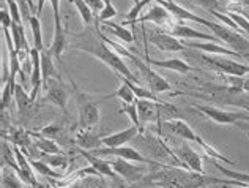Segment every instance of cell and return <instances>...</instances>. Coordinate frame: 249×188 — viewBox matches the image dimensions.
I'll list each match as a JSON object with an SVG mask.
<instances>
[{
	"mask_svg": "<svg viewBox=\"0 0 249 188\" xmlns=\"http://www.w3.org/2000/svg\"><path fill=\"white\" fill-rule=\"evenodd\" d=\"M74 38L76 41L70 43L71 49H77V51H84V53L91 54L96 57L98 60H101L104 65H107L109 68H112L120 77H124L134 84H141L137 81V77L131 73V70L128 68V65L123 62V57L115 53V51L106 44V41L103 40L100 35V29H98V24L95 30L93 29H87L84 30L82 34H70Z\"/></svg>",
	"mask_w": 249,
	"mask_h": 188,
	"instance_id": "obj_1",
	"label": "cell"
},
{
	"mask_svg": "<svg viewBox=\"0 0 249 188\" xmlns=\"http://www.w3.org/2000/svg\"><path fill=\"white\" fill-rule=\"evenodd\" d=\"M100 35L104 41H106V44H109L110 48H112L115 53H119L122 57H126V59H129L131 62H133L136 65V68L141 71V73L143 75V77H145V81L148 84V89L152 90L153 94H164V92H170L172 90V87H170V84L164 79L162 76H160V73H156L155 70H152V67H150L148 63H145L143 60L139 59V56L133 54L131 51L124 49L123 46H120L119 43H114L110 41L109 38L103 34V32H100Z\"/></svg>",
	"mask_w": 249,
	"mask_h": 188,
	"instance_id": "obj_2",
	"label": "cell"
},
{
	"mask_svg": "<svg viewBox=\"0 0 249 188\" xmlns=\"http://www.w3.org/2000/svg\"><path fill=\"white\" fill-rule=\"evenodd\" d=\"M164 128L170 130V132H172L174 134H177L181 139L189 141V142H196V144L200 146L202 150L207 153V157H210V160H219V161H222V163H226V165H235L233 160H229L221 152L216 150V149H213L212 146H208L207 142L202 139L200 136L186 124L185 120H180V119L169 120V122H166V124H164Z\"/></svg>",
	"mask_w": 249,
	"mask_h": 188,
	"instance_id": "obj_3",
	"label": "cell"
},
{
	"mask_svg": "<svg viewBox=\"0 0 249 188\" xmlns=\"http://www.w3.org/2000/svg\"><path fill=\"white\" fill-rule=\"evenodd\" d=\"M204 27L212 30L221 41H224L237 54L245 57V59H249V40L241 35L238 30H233L224 24H218L214 21H207V19L204 22Z\"/></svg>",
	"mask_w": 249,
	"mask_h": 188,
	"instance_id": "obj_4",
	"label": "cell"
},
{
	"mask_svg": "<svg viewBox=\"0 0 249 188\" xmlns=\"http://www.w3.org/2000/svg\"><path fill=\"white\" fill-rule=\"evenodd\" d=\"M90 153L96 155V157H115V158H123L128 161H134V163H141V165H153L158 168H167L169 165H162L160 161L150 160L147 157L137 150L134 147H128V146H122V147H98L93 150H89Z\"/></svg>",
	"mask_w": 249,
	"mask_h": 188,
	"instance_id": "obj_5",
	"label": "cell"
},
{
	"mask_svg": "<svg viewBox=\"0 0 249 188\" xmlns=\"http://www.w3.org/2000/svg\"><path fill=\"white\" fill-rule=\"evenodd\" d=\"M79 95V127L84 130H90L100 122V105L98 100H101V96L82 94L77 90Z\"/></svg>",
	"mask_w": 249,
	"mask_h": 188,
	"instance_id": "obj_6",
	"label": "cell"
},
{
	"mask_svg": "<svg viewBox=\"0 0 249 188\" xmlns=\"http://www.w3.org/2000/svg\"><path fill=\"white\" fill-rule=\"evenodd\" d=\"M196 111L202 113L210 120H213L214 124L219 125H237L238 122L249 120V113H235V111H224V109L214 108V106H207V105H200V106H194Z\"/></svg>",
	"mask_w": 249,
	"mask_h": 188,
	"instance_id": "obj_7",
	"label": "cell"
},
{
	"mask_svg": "<svg viewBox=\"0 0 249 188\" xmlns=\"http://www.w3.org/2000/svg\"><path fill=\"white\" fill-rule=\"evenodd\" d=\"M202 60L207 65H210L213 70L221 71L222 75H229L233 77H245L249 73V65H243L240 62H235L226 57H216V56H202Z\"/></svg>",
	"mask_w": 249,
	"mask_h": 188,
	"instance_id": "obj_8",
	"label": "cell"
},
{
	"mask_svg": "<svg viewBox=\"0 0 249 188\" xmlns=\"http://www.w3.org/2000/svg\"><path fill=\"white\" fill-rule=\"evenodd\" d=\"M110 166L115 171L117 176L126 180L128 184H139L145 179V169L142 166L136 165L134 161H128L123 158H115L110 161Z\"/></svg>",
	"mask_w": 249,
	"mask_h": 188,
	"instance_id": "obj_9",
	"label": "cell"
},
{
	"mask_svg": "<svg viewBox=\"0 0 249 188\" xmlns=\"http://www.w3.org/2000/svg\"><path fill=\"white\" fill-rule=\"evenodd\" d=\"M43 89L46 90L44 101H48V103H51V105L60 108L62 111L67 109L70 94L67 90V86L62 82V79H55V77H52V79H49L44 84Z\"/></svg>",
	"mask_w": 249,
	"mask_h": 188,
	"instance_id": "obj_10",
	"label": "cell"
},
{
	"mask_svg": "<svg viewBox=\"0 0 249 188\" xmlns=\"http://www.w3.org/2000/svg\"><path fill=\"white\" fill-rule=\"evenodd\" d=\"M148 41L160 51H164V53H181V51H185V43H181L178 38L162 30H152V34L148 35Z\"/></svg>",
	"mask_w": 249,
	"mask_h": 188,
	"instance_id": "obj_11",
	"label": "cell"
},
{
	"mask_svg": "<svg viewBox=\"0 0 249 188\" xmlns=\"http://www.w3.org/2000/svg\"><path fill=\"white\" fill-rule=\"evenodd\" d=\"M174 153L178 157V160L185 165L186 169L189 171H194V172H199V174H204V161H202V157L194 150V149L189 146V144H180L178 147L175 149Z\"/></svg>",
	"mask_w": 249,
	"mask_h": 188,
	"instance_id": "obj_12",
	"label": "cell"
},
{
	"mask_svg": "<svg viewBox=\"0 0 249 188\" xmlns=\"http://www.w3.org/2000/svg\"><path fill=\"white\" fill-rule=\"evenodd\" d=\"M169 34L175 38H183V40H196V41H213L221 43V40L216 35H208L204 32H199L193 27H189L186 24H175L170 27Z\"/></svg>",
	"mask_w": 249,
	"mask_h": 188,
	"instance_id": "obj_13",
	"label": "cell"
},
{
	"mask_svg": "<svg viewBox=\"0 0 249 188\" xmlns=\"http://www.w3.org/2000/svg\"><path fill=\"white\" fill-rule=\"evenodd\" d=\"M136 103H137V109H139V119H141L142 130H143V125L148 124V122H160L161 109H162L160 106L166 105V103H158L152 100H136Z\"/></svg>",
	"mask_w": 249,
	"mask_h": 188,
	"instance_id": "obj_14",
	"label": "cell"
},
{
	"mask_svg": "<svg viewBox=\"0 0 249 188\" xmlns=\"http://www.w3.org/2000/svg\"><path fill=\"white\" fill-rule=\"evenodd\" d=\"M139 133H141L139 127L131 125L128 128L122 130V132L103 136V138H101V144H103V147H122L124 144H128L129 141H133Z\"/></svg>",
	"mask_w": 249,
	"mask_h": 188,
	"instance_id": "obj_15",
	"label": "cell"
},
{
	"mask_svg": "<svg viewBox=\"0 0 249 188\" xmlns=\"http://www.w3.org/2000/svg\"><path fill=\"white\" fill-rule=\"evenodd\" d=\"M68 29L62 27V21L60 22H54V38H52L51 46L48 48L49 54L54 57V60L60 62L63 51L68 48Z\"/></svg>",
	"mask_w": 249,
	"mask_h": 188,
	"instance_id": "obj_16",
	"label": "cell"
},
{
	"mask_svg": "<svg viewBox=\"0 0 249 188\" xmlns=\"http://www.w3.org/2000/svg\"><path fill=\"white\" fill-rule=\"evenodd\" d=\"M185 46L193 48L202 51V53L210 54V56H226V57H241L240 54H237L235 51H232L231 48L222 46L219 43H213V41H188Z\"/></svg>",
	"mask_w": 249,
	"mask_h": 188,
	"instance_id": "obj_17",
	"label": "cell"
},
{
	"mask_svg": "<svg viewBox=\"0 0 249 188\" xmlns=\"http://www.w3.org/2000/svg\"><path fill=\"white\" fill-rule=\"evenodd\" d=\"M143 60H145L148 65H152V67H156V68H161V70H169V71H175V73H180V75H188L193 71V67L189 63H186L185 60L181 59H166V60H156V59H152V57H148L145 54L143 57Z\"/></svg>",
	"mask_w": 249,
	"mask_h": 188,
	"instance_id": "obj_18",
	"label": "cell"
},
{
	"mask_svg": "<svg viewBox=\"0 0 249 188\" xmlns=\"http://www.w3.org/2000/svg\"><path fill=\"white\" fill-rule=\"evenodd\" d=\"M156 3H160V5L164 6V8H167L170 13H172L174 19H178V21H183V19L186 21V19H188V21L197 22V24H202V25H204V22H205L204 18H200L197 15H194V13L188 11L185 6L177 5L174 0H156Z\"/></svg>",
	"mask_w": 249,
	"mask_h": 188,
	"instance_id": "obj_19",
	"label": "cell"
},
{
	"mask_svg": "<svg viewBox=\"0 0 249 188\" xmlns=\"http://www.w3.org/2000/svg\"><path fill=\"white\" fill-rule=\"evenodd\" d=\"M214 166L224 174V176L231 177L232 180H222V179H216V177H207V182H213V184H222V185H227V184H233L235 187H241V185H249V174L245 172H238V171H232V169H227L222 165L219 163H214Z\"/></svg>",
	"mask_w": 249,
	"mask_h": 188,
	"instance_id": "obj_20",
	"label": "cell"
},
{
	"mask_svg": "<svg viewBox=\"0 0 249 188\" xmlns=\"http://www.w3.org/2000/svg\"><path fill=\"white\" fill-rule=\"evenodd\" d=\"M170 19H174L172 13H170L167 8H164L162 5L156 3V5H152V8H150L145 15L142 16V24L145 22H152L155 25H166Z\"/></svg>",
	"mask_w": 249,
	"mask_h": 188,
	"instance_id": "obj_21",
	"label": "cell"
},
{
	"mask_svg": "<svg viewBox=\"0 0 249 188\" xmlns=\"http://www.w3.org/2000/svg\"><path fill=\"white\" fill-rule=\"evenodd\" d=\"M15 100H16L18 109H19V115H22V117H27V115L32 114V111H34V103L35 101L32 100L30 94L25 92L24 86H21V84H18V86H16Z\"/></svg>",
	"mask_w": 249,
	"mask_h": 188,
	"instance_id": "obj_22",
	"label": "cell"
},
{
	"mask_svg": "<svg viewBox=\"0 0 249 188\" xmlns=\"http://www.w3.org/2000/svg\"><path fill=\"white\" fill-rule=\"evenodd\" d=\"M82 157L87 158L90 166H93L95 169L100 172V176H104V177H115L117 176L115 171L112 169V166H110V161L103 160L100 157H96V155L90 153V152H85V150L82 152Z\"/></svg>",
	"mask_w": 249,
	"mask_h": 188,
	"instance_id": "obj_23",
	"label": "cell"
},
{
	"mask_svg": "<svg viewBox=\"0 0 249 188\" xmlns=\"http://www.w3.org/2000/svg\"><path fill=\"white\" fill-rule=\"evenodd\" d=\"M122 79V84H120V87L115 90L114 94H110V95H103L101 96V100H107V98H119L122 100V103H136V95L133 92V89H131V81L128 79H124V77H120Z\"/></svg>",
	"mask_w": 249,
	"mask_h": 188,
	"instance_id": "obj_24",
	"label": "cell"
},
{
	"mask_svg": "<svg viewBox=\"0 0 249 188\" xmlns=\"http://www.w3.org/2000/svg\"><path fill=\"white\" fill-rule=\"evenodd\" d=\"M41 71H43V86L52 77L55 79H62L60 75L57 73L55 65H54V57L49 54L48 49L41 51Z\"/></svg>",
	"mask_w": 249,
	"mask_h": 188,
	"instance_id": "obj_25",
	"label": "cell"
},
{
	"mask_svg": "<svg viewBox=\"0 0 249 188\" xmlns=\"http://www.w3.org/2000/svg\"><path fill=\"white\" fill-rule=\"evenodd\" d=\"M101 138L103 136H96L93 134V132H90V130H84L81 128V132L77 133V138H76V142L79 144L81 147L84 149H89V150H93V149H98L101 147Z\"/></svg>",
	"mask_w": 249,
	"mask_h": 188,
	"instance_id": "obj_26",
	"label": "cell"
},
{
	"mask_svg": "<svg viewBox=\"0 0 249 188\" xmlns=\"http://www.w3.org/2000/svg\"><path fill=\"white\" fill-rule=\"evenodd\" d=\"M104 25H106V29L110 32L112 35H115L119 40H122L123 43H128L131 44L134 41V35H133V32L128 30V29H124L122 24H117V22H112V21H104L103 22Z\"/></svg>",
	"mask_w": 249,
	"mask_h": 188,
	"instance_id": "obj_27",
	"label": "cell"
},
{
	"mask_svg": "<svg viewBox=\"0 0 249 188\" xmlns=\"http://www.w3.org/2000/svg\"><path fill=\"white\" fill-rule=\"evenodd\" d=\"M2 188H25V182L13 168H2Z\"/></svg>",
	"mask_w": 249,
	"mask_h": 188,
	"instance_id": "obj_28",
	"label": "cell"
},
{
	"mask_svg": "<svg viewBox=\"0 0 249 188\" xmlns=\"http://www.w3.org/2000/svg\"><path fill=\"white\" fill-rule=\"evenodd\" d=\"M29 24H30V30H32V38H34V46L38 51H44L43 46V34H41V22H40V18L36 15H30L29 16Z\"/></svg>",
	"mask_w": 249,
	"mask_h": 188,
	"instance_id": "obj_29",
	"label": "cell"
},
{
	"mask_svg": "<svg viewBox=\"0 0 249 188\" xmlns=\"http://www.w3.org/2000/svg\"><path fill=\"white\" fill-rule=\"evenodd\" d=\"M16 77L18 76H10V79L3 84V89H2V111H6V108L10 106V101L11 98L15 96V90H16Z\"/></svg>",
	"mask_w": 249,
	"mask_h": 188,
	"instance_id": "obj_30",
	"label": "cell"
},
{
	"mask_svg": "<svg viewBox=\"0 0 249 188\" xmlns=\"http://www.w3.org/2000/svg\"><path fill=\"white\" fill-rule=\"evenodd\" d=\"M71 3L76 6V10H77V13H79V16L82 19L84 25L90 27V25L93 24L95 15H93V11L89 8V5L85 3V0H71Z\"/></svg>",
	"mask_w": 249,
	"mask_h": 188,
	"instance_id": "obj_31",
	"label": "cell"
},
{
	"mask_svg": "<svg viewBox=\"0 0 249 188\" xmlns=\"http://www.w3.org/2000/svg\"><path fill=\"white\" fill-rule=\"evenodd\" d=\"M32 166H34V169L38 174H41V176H44V177L57 179V180L62 177L60 174H58V171H54V168H51L44 160H32Z\"/></svg>",
	"mask_w": 249,
	"mask_h": 188,
	"instance_id": "obj_32",
	"label": "cell"
},
{
	"mask_svg": "<svg viewBox=\"0 0 249 188\" xmlns=\"http://www.w3.org/2000/svg\"><path fill=\"white\" fill-rule=\"evenodd\" d=\"M119 114H126L129 120L133 122V125L141 128V133H143L142 125H141V119H139V109H137V103H123L122 109H119Z\"/></svg>",
	"mask_w": 249,
	"mask_h": 188,
	"instance_id": "obj_33",
	"label": "cell"
},
{
	"mask_svg": "<svg viewBox=\"0 0 249 188\" xmlns=\"http://www.w3.org/2000/svg\"><path fill=\"white\" fill-rule=\"evenodd\" d=\"M35 146L40 149V150L44 153V155H57L60 153V147L57 146V142H54L51 138H38Z\"/></svg>",
	"mask_w": 249,
	"mask_h": 188,
	"instance_id": "obj_34",
	"label": "cell"
},
{
	"mask_svg": "<svg viewBox=\"0 0 249 188\" xmlns=\"http://www.w3.org/2000/svg\"><path fill=\"white\" fill-rule=\"evenodd\" d=\"M8 141L19 149H27L30 146V133L24 132V130H16L8 138Z\"/></svg>",
	"mask_w": 249,
	"mask_h": 188,
	"instance_id": "obj_35",
	"label": "cell"
},
{
	"mask_svg": "<svg viewBox=\"0 0 249 188\" xmlns=\"http://www.w3.org/2000/svg\"><path fill=\"white\" fill-rule=\"evenodd\" d=\"M44 161L48 163L51 168H54V169H67L68 165H70V160L67 157H63V155L57 153V155H44Z\"/></svg>",
	"mask_w": 249,
	"mask_h": 188,
	"instance_id": "obj_36",
	"label": "cell"
},
{
	"mask_svg": "<svg viewBox=\"0 0 249 188\" xmlns=\"http://www.w3.org/2000/svg\"><path fill=\"white\" fill-rule=\"evenodd\" d=\"M229 18L232 19V21L237 24V27L241 30V32H246V34H249V16L246 18V15H243V13L240 11H227Z\"/></svg>",
	"mask_w": 249,
	"mask_h": 188,
	"instance_id": "obj_37",
	"label": "cell"
},
{
	"mask_svg": "<svg viewBox=\"0 0 249 188\" xmlns=\"http://www.w3.org/2000/svg\"><path fill=\"white\" fill-rule=\"evenodd\" d=\"M150 3H152V0H141L139 3H136L126 15V21H124V24H133L134 25L137 22V18H139V13L143 10V6H147Z\"/></svg>",
	"mask_w": 249,
	"mask_h": 188,
	"instance_id": "obj_38",
	"label": "cell"
},
{
	"mask_svg": "<svg viewBox=\"0 0 249 188\" xmlns=\"http://www.w3.org/2000/svg\"><path fill=\"white\" fill-rule=\"evenodd\" d=\"M106 2V5H104V8L101 10V13L98 15V21H109V19H112L117 16V10H115V6L112 5V2L110 0H104Z\"/></svg>",
	"mask_w": 249,
	"mask_h": 188,
	"instance_id": "obj_39",
	"label": "cell"
},
{
	"mask_svg": "<svg viewBox=\"0 0 249 188\" xmlns=\"http://www.w3.org/2000/svg\"><path fill=\"white\" fill-rule=\"evenodd\" d=\"M194 3H197L199 6H202L204 10H207L208 13H213V11H222V3L219 0H193Z\"/></svg>",
	"mask_w": 249,
	"mask_h": 188,
	"instance_id": "obj_40",
	"label": "cell"
},
{
	"mask_svg": "<svg viewBox=\"0 0 249 188\" xmlns=\"http://www.w3.org/2000/svg\"><path fill=\"white\" fill-rule=\"evenodd\" d=\"M8 3V10H10V15L13 18V21L18 22V24H22V11H21V6H19L18 0H6Z\"/></svg>",
	"mask_w": 249,
	"mask_h": 188,
	"instance_id": "obj_41",
	"label": "cell"
},
{
	"mask_svg": "<svg viewBox=\"0 0 249 188\" xmlns=\"http://www.w3.org/2000/svg\"><path fill=\"white\" fill-rule=\"evenodd\" d=\"M85 3H87L89 8L93 11V15H100L101 10L104 8V5H106L104 0H85Z\"/></svg>",
	"mask_w": 249,
	"mask_h": 188,
	"instance_id": "obj_42",
	"label": "cell"
},
{
	"mask_svg": "<svg viewBox=\"0 0 249 188\" xmlns=\"http://www.w3.org/2000/svg\"><path fill=\"white\" fill-rule=\"evenodd\" d=\"M60 132H62V128L58 127L57 124H51V125L44 127V128L41 130V133H43L44 138H52V136H57Z\"/></svg>",
	"mask_w": 249,
	"mask_h": 188,
	"instance_id": "obj_43",
	"label": "cell"
},
{
	"mask_svg": "<svg viewBox=\"0 0 249 188\" xmlns=\"http://www.w3.org/2000/svg\"><path fill=\"white\" fill-rule=\"evenodd\" d=\"M52 13H54V22H60V0H49Z\"/></svg>",
	"mask_w": 249,
	"mask_h": 188,
	"instance_id": "obj_44",
	"label": "cell"
},
{
	"mask_svg": "<svg viewBox=\"0 0 249 188\" xmlns=\"http://www.w3.org/2000/svg\"><path fill=\"white\" fill-rule=\"evenodd\" d=\"M44 2H46V0H36V16H40V15H41L43 6H44Z\"/></svg>",
	"mask_w": 249,
	"mask_h": 188,
	"instance_id": "obj_45",
	"label": "cell"
},
{
	"mask_svg": "<svg viewBox=\"0 0 249 188\" xmlns=\"http://www.w3.org/2000/svg\"><path fill=\"white\" fill-rule=\"evenodd\" d=\"M237 127L241 128V130H245V132H249V124H243V122H238Z\"/></svg>",
	"mask_w": 249,
	"mask_h": 188,
	"instance_id": "obj_46",
	"label": "cell"
},
{
	"mask_svg": "<svg viewBox=\"0 0 249 188\" xmlns=\"http://www.w3.org/2000/svg\"><path fill=\"white\" fill-rule=\"evenodd\" d=\"M232 2H237V3H246V5H249V0H232Z\"/></svg>",
	"mask_w": 249,
	"mask_h": 188,
	"instance_id": "obj_47",
	"label": "cell"
},
{
	"mask_svg": "<svg viewBox=\"0 0 249 188\" xmlns=\"http://www.w3.org/2000/svg\"><path fill=\"white\" fill-rule=\"evenodd\" d=\"M222 188H243V187H233V185H222Z\"/></svg>",
	"mask_w": 249,
	"mask_h": 188,
	"instance_id": "obj_48",
	"label": "cell"
},
{
	"mask_svg": "<svg viewBox=\"0 0 249 188\" xmlns=\"http://www.w3.org/2000/svg\"><path fill=\"white\" fill-rule=\"evenodd\" d=\"M246 134H248V138H249V132H246Z\"/></svg>",
	"mask_w": 249,
	"mask_h": 188,
	"instance_id": "obj_49",
	"label": "cell"
},
{
	"mask_svg": "<svg viewBox=\"0 0 249 188\" xmlns=\"http://www.w3.org/2000/svg\"><path fill=\"white\" fill-rule=\"evenodd\" d=\"M246 111H248V113H249V108H246Z\"/></svg>",
	"mask_w": 249,
	"mask_h": 188,
	"instance_id": "obj_50",
	"label": "cell"
},
{
	"mask_svg": "<svg viewBox=\"0 0 249 188\" xmlns=\"http://www.w3.org/2000/svg\"><path fill=\"white\" fill-rule=\"evenodd\" d=\"M103 188H107V187H103Z\"/></svg>",
	"mask_w": 249,
	"mask_h": 188,
	"instance_id": "obj_51",
	"label": "cell"
}]
</instances>
